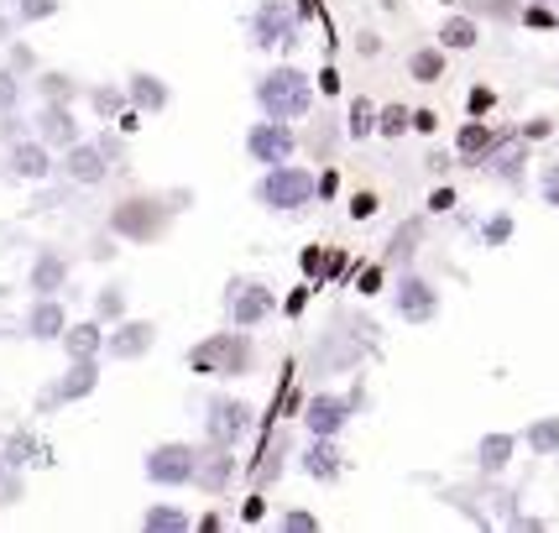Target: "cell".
Masks as SVG:
<instances>
[{
	"label": "cell",
	"instance_id": "d590c367",
	"mask_svg": "<svg viewBox=\"0 0 559 533\" xmlns=\"http://www.w3.org/2000/svg\"><path fill=\"white\" fill-rule=\"evenodd\" d=\"M418 241H424V225H418V220H408V225L392 236V246H388V266H408V257H414Z\"/></svg>",
	"mask_w": 559,
	"mask_h": 533
},
{
	"label": "cell",
	"instance_id": "f546056e",
	"mask_svg": "<svg viewBox=\"0 0 559 533\" xmlns=\"http://www.w3.org/2000/svg\"><path fill=\"white\" fill-rule=\"evenodd\" d=\"M126 105H131V99H126V84H95V90H90V110H95L99 121H121Z\"/></svg>",
	"mask_w": 559,
	"mask_h": 533
},
{
	"label": "cell",
	"instance_id": "f907efd6",
	"mask_svg": "<svg viewBox=\"0 0 559 533\" xmlns=\"http://www.w3.org/2000/svg\"><path fill=\"white\" fill-rule=\"evenodd\" d=\"M414 131H418V137H435L439 116H435V110H414Z\"/></svg>",
	"mask_w": 559,
	"mask_h": 533
},
{
	"label": "cell",
	"instance_id": "2e32d148",
	"mask_svg": "<svg viewBox=\"0 0 559 533\" xmlns=\"http://www.w3.org/2000/svg\"><path fill=\"white\" fill-rule=\"evenodd\" d=\"M350 413H356V398H345V392H314V398L304 403V429H309V435H324V439H341L345 424H350Z\"/></svg>",
	"mask_w": 559,
	"mask_h": 533
},
{
	"label": "cell",
	"instance_id": "11a10c76",
	"mask_svg": "<svg viewBox=\"0 0 559 533\" xmlns=\"http://www.w3.org/2000/svg\"><path fill=\"white\" fill-rule=\"evenodd\" d=\"M450 204H455V194H450V189H435V199H429V210H450Z\"/></svg>",
	"mask_w": 559,
	"mask_h": 533
},
{
	"label": "cell",
	"instance_id": "8d00e7d4",
	"mask_svg": "<svg viewBox=\"0 0 559 533\" xmlns=\"http://www.w3.org/2000/svg\"><path fill=\"white\" fill-rule=\"evenodd\" d=\"M58 11H63V0H16V5H11V16H16V26L52 22Z\"/></svg>",
	"mask_w": 559,
	"mask_h": 533
},
{
	"label": "cell",
	"instance_id": "7dc6e473",
	"mask_svg": "<svg viewBox=\"0 0 559 533\" xmlns=\"http://www.w3.org/2000/svg\"><path fill=\"white\" fill-rule=\"evenodd\" d=\"M314 84H319V95H341V73L330 69V63L314 73Z\"/></svg>",
	"mask_w": 559,
	"mask_h": 533
},
{
	"label": "cell",
	"instance_id": "7bdbcfd3",
	"mask_svg": "<svg viewBox=\"0 0 559 533\" xmlns=\"http://www.w3.org/2000/svg\"><path fill=\"white\" fill-rule=\"evenodd\" d=\"M277 529H283V533H319V518H314V512H304V508H293V512H283V518H277Z\"/></svg>",
	"mask_w": 559,
	"mask_h": 533
},
{
	"label": "cell",
	"instance_id": "ab89813d",
	"mask_svg": "<svg viewBox=\"0 0 559 533\" xmlns=\"http://www.w3.org/2000/svg\"><path fill=\"white\" fill-rule=\"evenodd\" d=\"M512 230H518V220L502 210V215H491L487 225H481V246H508L512 241Z\"/></svg>",
	"mask_w": 559,
	"mask_h": 533
},
{
	"label": "cell",
	"instance_id": "6da1fadb",
	"mask_svg": "<svg viewBox=\"0 0 559 533\" xmlns=\"http://www.w3.org/2000/svg\"><path fill=\"white\" fill-rule=\"evenodd\" d=\"M251 99H257V110H262V116L298 126V121H309V116H314L319 84L304 69H293V63H272V69L251 84Z\"/></svg>",
	"mask_w": 559,
	"mask_h": 533
},
{
	"label": "cell",
	"instance_id": "b9f144b4",
	"mask_svg": "<svg viewBox=\"0 0 559 533\" xmlns=\"http://www.w3.org/2000/svg\"><path fill=\"white\" fill-rule=\"evenodd\" d=\"M487 110H497V90H491V84H476V90L465 95V116H476V121H481Z\"/></svg>",
	"mask_w": 559,
	"mask_h": 533
},
{
	"label": "cell",
	"instance_id": "277c9868",
	"mask_svg": "<svg viewBox=\"0 0 559 533\" xmlns=\"http://www.w3.org/2000/svg\"><path fill=\"white\" fill-rule=\"evenodd\" d=\"M251 366H257L251 330H236V324L189 351V371H194V377H225V382H230V377H246Z\"/></svg>",
	"mask_w": 559,
	"mask_h": 533
},
{
	"label": "cell",
	"instance_id": "94428289",
	"mask_svg": "<svg viewBox=\"0 0 559 533\" xmlns=\"http://www.w3.org/2000/svg\"><path fill=\"white\" fill-rule=\"evenodd\" d=\"M555 461H559V455H555Z\"/></svg>",
	"mask_w": 559,
	"mask_h": 533
},
{
	"label": "cell",
	"instance_id": "f35d334b",
	"mask_svg": "<svg viewBox=\"0 0 559 533\" xmlns=\"http://www.w3.org/2000/svg\"><path fill=\"white\" fill-rule=\"evenodd\" d=\"M471 16H502V22H518L523 16V0H465Z\"/></svg>",
	"mask_w": 559,
	"mask_h": 533
},
{
	"label": "cell",
	"instance_id": "7402d4cb",
	"mask_svg": "<svg viewBox=\"0 0 559 533\" xmlns=\"http://www.w3.org/2000/svg\"><path fill=\"white\" fill-rule=\"evenodd\" d=\"M126 99H131L142 116H163L173 105V90H168V79H157V73H146V69H131L126 73Z\"/></svg>",
	"mask_w": 559,
	"mask_h": 533
},
{
	"label": "cell",
	"instance_id": "52a82bcc",
	"mask_svg": "<svg viewBox=\"0 0 559 533\" xmlns=\"http://www.w3.org/2000/svg\"><path fill=\"white\" fill-rule=\"evenodd\" d=\"M251 418H257V408L246 403V398H236V392H210L204 398V439L210 445H230V450H241L246 435H251Z\"/></svg>",
	"mask_w": 559,
	"mask_h": 533
},
{
	"label": "cell",
	"instance_id": "ba28073f",
	"mask_svg": "<svg viewBox=\"0 0 559 533\" xmlns=\"http://www.w3.org/2000/svg\"><path fill=\"white\" fill-rule=\"evenodd\" d=\"M388 298H392V315L403 319V324H435L439 309H444L439 288L424 277V272H414V266H397Z\"/></svg>",
	"mask_w": 559,
	"mask_h": 533
},
{
	"label": "cell",
	"instance_id": "1f68e13d",
	"mask_svg": "<svg viewBox=\"0 0 559 533\" xmlns=\"http://www.w3.org/2000/svg\"><path fill=\"white\" fill-rule=\"evenodd\" d=\"M32 95H37V99H73V95H79V84H73L69 73L48 69V73H32Z\"/></svg>",
	"mask_w": 559,
	"mask_h": 533
},
{
	"label": "cell",
	"instance_id": "74e56055",
	"mask_svg": "<svg viewBox=\"0 0 559 533\" xmlns=\"http://www.w3.org/2000/svg\"><path fill=\"white\" fill-rule=\"evenodd\" d=\"M534 194H538V204H544V210H555V215H559V163H544V168H538Z\"/></svg>",
	"mask_w": 559,
	"mask_h": 533
},
{
	"label": "cell",
	"instance_id": "5bb4252c",
	"mask_svg": "<svg viewBox=\"0 0 559 533\" xmlns=\"http://www.w3.org/2000/svg\"><path fill=\"white\" fill-rule=\"evenodd\" d=\"M5 168H11V178H22V183H48V178H58V152L32 131V137L5 146Z\"/></svg>",
	"mask_w": 559,
	"mask_h": 533
},
{
	"label": "cell",
	"instance_id": "cb8c5ba5",
	"mask_svg": "<svg viewBox=\"0 0 559 533\" xmlns=\"http://www.w3.org/2000/svg\"><path fill=\"white\" fill-rule=\"evenodd\" d=\"M105 335H110V324H99V319L90 315V319H79V324H69L58 345H63L69 362H84V356H105Z\"/></svg>",
	"mask_w": 559,
	"mask_h": 533
},
{
	"label": "cell",
	"instance_id": "f5cc1de1",
	"mask_svg": "<svg viewBox=\"0 0 559 533\" xmlns=\"http://www.w3.org/2000/svg\"><path fill=\"white\" fill-rule=\"evenodd\" d=\"M356 52L377 58V52H382V37H377V32H361V37H356Z\"/></svg>",
	"mask_w": 559,
	"mask_h": 533
},
{
	"label": "cell",
	"instance_id": "7a4b0ae2",
	"mask_svg": "<svg viewBox=\"0 0 559 533\" xmlns=\"http://www.w3.org/2000/svg\"><path fill=\"white\" fill-rule=\"evenodd\" d=\"M251 199L267 210V215H309L319 204V173L304 168V163H277V168H262V178L251 183Z\"/></svg>",
	"mask_w": 559,
	"mask_h": 533
},
{
	"label": "cell",
	"instance_id": "c3c4849f",
	"mask_svg": "<svg viewBox=\"0 0 559 533\" xmlns=\"http://www.w3.org/2000/svg\"><path fill=\"white\" fill-rule=\"evenodd\" d=\"M377 215V194H356L350 199V220H371Z\"/></svg>",
	"mask_w": 559,
	"mask_h": 533
},
{
	"label": "cell",
	"instance_id": "4316f807",
	"mask_svg": "<svg viewBox=\"0 0 559 533\" xmlns=\"http://www.w3.org/2000/svg\"><path fill=\"white\" fill-rule=\"evenodd\" d=\"M444 69H450V48H414L408 52V79L414 84H439L444 79Z\"/></svg>",
	"mask_w": 559,
	"mask_h": 533
},
{
	"label": "cell",
	"instance_id": "9c48e42d",
	"mask_svg": "<svg viewBox=\"0 0 559 533\" xmlns=\"http://www.w3.org/2000/svg\"><path fill=\"white\" fill-rule=\"evenodd\" d=\"M277 315V293L262 283V277H230L225 283V324L236 330H257Z\"/></svg>",
	"mask_w": 559,
	"mask_h": 533
},
{
	"label": "cell",
	"instance_id": "91938a15",
	"mask_svg": "<svg viewBox=\"0 0 559 533\" xmlns=\"http://www.w3.org/2000/svg\"><path fill=\"white\" fill-rule=\"evenodd\" d=\"M544 5H559V0H544Z\"/></svg>",
	"mask_w": 559,
	"mask_h": 533
},
{
	"label": "cell",
	"instance_id": "d6a6232c",
	"mask_svg": "<svg viewBox=\"0 0 559 533\" xmlns=\"http://www.w3.org/2000/svg\"><path fill=\"white\" fill-rule=\"evenodd\" d=\"M408 131H414V110H408V105H382V110H377V137L397 142V137H408Z\"/></svg>",
	"mask_w": 559,
	"mask_h": 533
},
{
	"label": "cell",
	"instance_id": "4dcf8cb0",
	"mask_svg": "<svg viewBox=\"0 0 559 533\" xmlns=\"http://www.w3.org/2000/svg\"><path fill=\"white\" fill-rule=\"evenodd\" d=\"M377 110H382V105H371L366 95L350 99V121H345V137H350V142H366V137L377 131Z\"/></svg>",
	"mask_w": 559,
	"mask_h": 533
},
{
	"label": "cell",
	"instance_id": "ac0fdd59",
	"mask_svg": "<svg viewBox=\"0 0 559 533\" xmlns=\"http://www.w3.org/2000/svg\"><path fill=\"white\" fill-rule=\"evenodd\" d=\"M69 277H73V262L63 257V251H37L32 257V272H26V288H32V298H52V293H69Z\"/></svg>",
	"mask_w": 559,
	"mask_h": 533
},
{
	"label": "cell",
	"instance_id": "8992f818",
	"mask_svg": "<svg viewBox=\"0 0 559 533\" xmlns=\"http://www.w3.org/2000/svg\"><path fill=\"white\" fill-rule=\"evenodd\" d=\"M142 476L152 486H163V491H183V486H194L199 476V445L189 439H163V445H152L142 461Z\"/></svg>",
	"mask_w": 559,
	"mask_h": 533
},
{
	"label": "cell",
	"instance_id": "83f0119b",
	"mask_svg": "<svg viewBox=\"0 0 559 533\" xmlns=\"http://www.w3.org/2000/svg\"><path fill=\"white\" fill-rule=\"evenodd\" d=\"M199 518H189L183 508H173V502H152V508L142 512V529L146 533H189Z\"/></svg>",
	"mask_w": 559,
	"mask_h": 533
},
{
	"label": "cell",
	"instance_id": "6f0895ef",
	"mask_svg": "<svg viewBox=\"0 0 559 533\" xmlns=\"http://www.w3.org/2000/svg\"><path fill=\"white\" fill-rule=\"evenodd\" d=\"M11 26H16V16H11V22H0V37H5V32H11Z\"/></svg>",
	"mask_w": 559,
	"mask_h": 533
},
{
	"label": "cell",
	"instance_id": "44dd1931",
	"mask_svg": "<svg viewBox=\"0 0 559 533\" xmlns=\"http://www.w3.org/2000/svg\"><path fill=\"white\" fill-rule=\"evenodd\" d=\"M518 445H523V435H512V429H491V435L476 439V455H471V461H476L481 476H508Z\"/></svg>",
	"mask_w": 559,
	"mask_h": 533
},
{
	"label": "cell",
	"instance_id": "5b68a950",
	"mask_svg": "<svg viewBox=\"0 0 559 533\" xmlns=\"http://www.w3.org/2000/svg\"><path fill=\"white\" fill-rule=\"evenodd\" d=\"M298 5L293 0H257L251 11L241 16V32H246V48L257 52H288L298 48Z\"/></svg>",
	"mask_w": 559,
	"mask_h": 533
},
{
	"label": "cell",
	"instance_id": "ffe728a7",
	"mask_svg": "<svg viewBox=\"0 0 559 533\" xmlns=\"http://www.w3.org/2000/svg\"><path fill=\"white\" fill-rule=\"evenodd\" d=\"M69 324H73V319H69V309H63V293H52V298H32V309H26V335H32V340L58 345Z\"/></svg>",
	"mask_w": 559,
	"mask_h": 533
},
{
	"label": "cell",
	"instance_id": "e575fe53",
	"mask_svg": "<svg viewBox=\"0 0 559 533\" xmlns=\"http://www.w3.org/2000/svg\"><path fill=\"white\" fill-rule=\"evenodd\" d=\"M26 90H32V84H26V73H16L11 63H0V116H5V110H22Z\"/></svg>",
	"mask_w": 559,
	"mask_h": 533
},
{
	"label": "cell",
	"instance_id": "30bf717a",
	"mask_svg": "<svg viewBox=\"0 0 559 533\" xmlns=\"http://www.w3.org/2000/svg\"><path fill=\"white\" fill-rule=\"evenodd\" d=\"M293 157H298V131H293V121L257 116V121L246 126V163L277 168V163H293Z\"/></svg>",
	"mask_w": 559,
	"mask_h": 533
},
{
	"label": "cell",
	"instance_id": "ee69618b",
	"mask_svg": "<svg viewBox=\"0 0 559 533\" xmlns=\"http://www.w3.org/2000/svg\"><path fill=\"white\" fill-rule=\"evenodd\" d=\"M382 288H388V262L366 266L361 277H356V293H366V298H371V293H382Z\"/></svg>",
	"mask_w": 559,
	"mask_h": 533
},
{
	"label": "cell",
	"instance_id": "f6af8a7d",
	"mask_svg": "<svg viewBox=\"0 0 559 533\" xmlns=\"http://www.w3.org/2000/svg\"><path fill=\"white\" fill-rule=\"evenodd\" d=\"M26 455H43V445H32V435H16L11 445H5V461L11 465H32Z\"/></svg>",
	"mask_w": 559,
	"mask_h": 533
},
{
	"label": "cell",
	"instance_id": "3957f363",
	"mask_svg": "<svg viewBox=\"0 0 559 533\" xmlns=\"http://www.w3.org/2000/svg\"><path fill=\"white\" fill-rule=\"evenodd\" d=\"M173 199L163 194H126L110 204V236L116 241H131V246H157L163 236L173 230Z\"/></svg>",
	"mask_w": 559,
	"mask_h": 533
},
{
	"label": "cell",
	"instance_id": "bcb514c9",
	"mask_svg": "<svg viewBox=\"0 0 559 533\" xmlns=\"http://www.w3.org/2000/svg\"><path fill=\"white\" fill-rule=\"evenodd\" d=\"M5 63H11L16 73H37V58H32V48H16V43H11V58H5Z\"/></svg>",
	"mask_w": 559,
	"mask_h": 533
},
{
	"label": "cell",
	"instance_id": "60d3db41",
	"mask_svg": "<svg viewBox=\"0 0 559 533\" xmlns=\"http://www.w3.org/2000/svg\"><path fill=\"white\" fill-rule=\"evenodd\" d=\"M22 137H32V116H22V110H5V116H0V146L22 142Z\"/></svg>",
	"mask_w": 559,
	"mask_h": 533
},
{
	"label": "cell",
	"instance_id": "7c38bea8",
	"mask_svg": "<svg viewBox=\"0 0 559 533\" xmlns=\"http://www.w3.org/2000/svg\"><path fill=\"white\" fill-rule=\"evenodd\" d=\"M32 131L52 146V152H63V146L84 142V126H79V110H73V99H37V110H32Z\"/></svg>",
	"mask_w": 559,
	"mask_h": 533
},
{
	"label": "cell",
	"instance_id": "4fadbf2b",
	"mask_svg": "<svg viewBox=\"0 0 559 533\" xmlns=\"http://www.w3.org/2000/svg\"><path fill=\"white\" fill-rule=\"evenodd\" d=\"M241 476V450H230V445H199V476H194V491L204 497H225L230 486Z\"/></svg>",
	"mask_w": 559,
	"mask_h": 533
},
{
	"label": "cell",
	"instance_id": "9a60e30c",
	"mask_svg": "<svg viewBox=\"0 0 559 533\" xmlns=\"http://www.w3.org/2000/svg\"><path fill=\"white\" fill-rule=\"evenodd\" d=\"M152 345H157V324L126 315L121 324H110V335H105V362L131 366V362H142V356H152Z\"/></svg>",
	"mask_w": 559,
	"mask_h": 533
},
{
	"label": "cell",
	"instance_id": "836d02e7",
	"mask_svg": "<svg viewBox=\"0 0 559 533\" xmlns=\"http://www.w3.org/2000/svg\"><path fill=\"white\" fill-rule=\"evenodd\" d=\"M95 319L99 324H121L126 319V288L121 283H105V288L95 293Z\"/></svg>",
	"mask_w": 559,
	"mask_h": 533
},
{
	"label": "cell",
	"instance_id": "e0dca14e",
	"mask_svg": "<svg viewBox=\"0 0 559 533\" xmlns=\"http://www.w3.org/2000/svg\"><path fill=\"white\" fill-rule=\"evenodd\" d=\"M528 137L523 131H502V142H497V152H491L481 168L491 173V178H502L508 189H523V168H528Z\"/></svg>",
	"mask_w": 559,
	"mask_h": 533
},
{
	"label": "cell",
	"instance_id": "f1b7e54d",
	"mask_svg": "<svg viewBox=\"0 0 559 533\" xmlns=\"http://www.w3.org/2000/svg\"><path fill=\"white\" fill-rule=\"evenodd\" d=\"M523 445L534 450L538 461H555V455H559V413H549V418H534V424L523 429Z\"/></svg>",
	"mask_w": 559,
	"mask_h": 533
},
{
	"label": "cell",
	"instance_id": "603a6c76",
	"mask_svg": "<svg viewBox=\"0 0 559 533\" xmlns=\"http://www.w3.org/2000/svg\"><path fill=\"white\" fill-rule=\"evenodd\" d=\"M497 142H502V131L471 116V121H465L461 131H455V157H461L465 168H481V163H487L491 152H497Z\"/></svg>",
	"mask_w": 559,
	"mask_h": 533
},
{
	"label": "cell",
	"instance_id": "9f6ffc18",
	"mask_svg": "<svg viewBox=\"0 0 559 533\" xmlns=\"http://www.w3.org/2000/svg\"><path fill=\"white\" fill-rule=\"evenodd\" d=\"M5 476H11V461H5V450H0V482H5Z\"/></svg>",
	"mask_w": 559,
	"mask_h": 533
},
{
	"label": "cell",
	"instance_id": "d4e9b609",
	"mask_svg": "<svg viewBox=\"0 0 559 533\" xmlns=\"http://www.w3.org/2000/svg\"><path fill=\"white\" fill-rule=\"evenodd\" d=\"M95 388H99V356L69 362V371H63V382L52 388V403H79V398H90Z\"/></svg>",
	"mask_w": 559,
	"mask_h": 533
},
{
	"label": "cell",
	"instance_id": "d6986e66",
	"mask_svg": "<svg viewBox=\"0 0 559 533\" xmlns=\"http://www.w3.org/2000/svg\"><path fill=\"white\" fill-rule=\"evenodd\" d=\"M298 471H304L309 482H341V471H345L341 445L324 435H309V445L298 450Z\"/></svg>",
	"mask_w": 559,
	"mask_h": 533
},
{
	"label": "cell",
	"instance_id": "484cf974",
	"mask_svg": "<svg viewBox=\"0 0 559 533\" xmlns=\"http://www.w3.org/2000/svg\"><path fill=\"white\" fill-rule=\"evenodd\" d=\"M476 43H481V22H476L471 11H455V16H444V22H439V48L471 52Z\"/></svg>",
	"mask_w": 559,
	"mask_h": 533
},
{
	"label": "cell",
	"instance_id": "681fc988",
	"mask_svg": "<svg viewBox=\"0 0 559 533\" xmlns=\"http://www.w3.org/2000/svg\"><path fill=\"white\" fill-rule=\"evenodd\" d=\"M335 194H341V173L324 168V173H319V199H335Z\"/></svg>",
	"mask_w": 559,
	"mask_h": 533
},
{
	"label": "cell",
	"instance_id": "680465c9",
	"mask_svg": "<svg viewBox=\"0 0 559 533\" xmlns=\"http://www.w3.org/2000/svg\"><path fill=\"white\" fill-rule=\"evenodd\" d=\"M0 5H16V0H0Z\"/></svg>",
	"mask_w": 559,
	"mask_h": 533
},
{
	"label": "cell",
	"instance_id": "8fae6325",
	"mask_svg": "<svg viewBox=\"0 0 559 533\" xmlns=\"http://www.w3.org/2000/svg\"><path fill=\"white\" fill-rule=\"evenodd\" d=\"M110 168H116V157H110V152H105V142H90V137H84V142H73V146H63V152H58V178H63V183H73V189H99V183H105V178H110Z\"/></svg>",
	"mask_w": 559,
	"mask_h": 533
},
{
	"label": "cell",
	"instance_id": "816d5d0a",
	"mask_svg": "<svg viewBox=\"0 0 559 533\" xmlns=\"http://www.w3.org/2000/svg\"><path fill=\"white\" fill-rule=\"evenodd\" d=\"M549 131H555V121H544V116H538V121H523V137H528V142H544Z\"/></svg>",
	"mask_w": 559,
	"mask_h": 533
},
{
	"label": "cell",
	"instance_id": "db71d44e",
	"mask_svg": "<svg viewBox=\"0 0 559 533\" xmlns=\"http://www.w3.org/2000/svg\"><path fill=\"white\" fill-rule=\"evenodd\" d=\"M262 512H267V508H262V497H246V502H241V523H262Z\"/></svg>",
	"mask_w": 559,
	"mask_h": 533
}]
</instances>
